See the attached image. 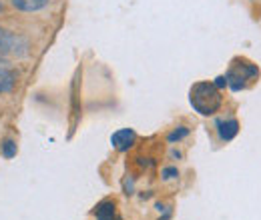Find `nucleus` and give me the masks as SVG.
<instances>
[{"label": "nucleus", "mask_w": 261, "mask_h": 220, "mask_svg": "<svg viewBox=\"0 0 261 220\" xmlns=\"http://www.w3.org/2000/svg\"><path fill=\"white\" fill-rule=\"evenodd\" d=\"M213 84H215V86H217V88H219V90H221V88H223V86H227V78H225V76H217V78H215V82H213Z\"/></svg>", "instance_id": "f8f14e48"}, {"label": "nucleus", "mask_w": 261, "mask_h": 220, "mask_svg": "<svg viewBox=\"0 0 261 220\" xmlns=\"http://www.w3.org/2000/svg\"><path fill=\"white\" fill-rule=\"evenodd\" d=\"M0 152H2V156L6 158V160H10V158L16 156L18 146H16V142H14L12 138H6V140H2V144H0Z\"/></svg>", "instance_id": "1a4fd4ad"}, {"label": "nucleus", "mask_w": 261, "mask_h": 220, "mask_svg": "<svg viewBox=\"0 0 261 220\" xmlns=\"http://www.w3.org/2000/svg\"><path fill=\"white\" fill-rule=\"evenodd\" d=\"M259 76V68L255 66L253 62H247V60H233L231 64V68H229V72L225 74V78H227V86L231 90H235V92H239V90H243L245 86H247V82H251V80H255Z\"/></svg>", "instance_id": "7ed1b4c3"}, {"label": "nucleus", "mask_w": 261, "mask_h": 220, "mask_svg": "<svg viewBox=\"0 0 261 220\" xmlns=\"http://www.w3.org/2000/svg\"><path fill=\"white\" fill-rule=\"evenodd\" d=\"M0 12H4V4H2V0H0Z\"/></svg>", "instance_id": "ddd939ff"}, {"label": "nucleus", "mask_w": 261, "mask_h": 220, "mask_svg": "<svg viewBox=\"0 0 261 220\" xmlns=\"http://www.w3.org/2000/svg\"><path fill=\"white\" fill-rule=\"evenodd\" d=\"M189 102L193 106L197 114L201 116H213L215 112H219V108L223 106V96L221 90L209 82V80H201L195 82L189 90Z\"/></svg>", "instance_id": "f257e3e1"}, {"label": "nucleus", "mask_w": 261, "mask_h": 220, "mask_svg": "<svg viewBox=\"0 0 261 220\" xmlns=\"http://www.w3.org/2000/svg\"><path fill=\"white\" fill-rule=\"evenodd\" d=\"M135 142H137V132L133 128H121V130L113 132V136H111V144L119 152L130 150L135 146Z\"/></svg>", "instance_id": "20e7f679"}, {"label": "nucleus", "mask_w": 261, "mask_h": 220, "mask_svg": "<svg viewBox=\"0 0 261 220\" xmlns=\"http://www.w3.org/2000/svg\"><path fill=\"white\" fill-rule=\"evenodd\" d=\"M97 220H117V206L113 200H102L95 208Z\"/></svg>", "instance_id": "6e6552de"}, {"label": "nucleus", "mask_w": 261, "mask_h": 220, "mask_svg": "<svg viewBox=\"0 0 261 220\" xmlns=\"http://www.w3.org/2000/svg\"><path fill=\"white\" fill-rule=\"evenodd\" d=\"M217 132H219V138L223 142H229L237 136L239 132V122L235 118H225V120H219L217 122Z\"/></svg>", "instance_id": "423d86ee"}, {"label": "nucleus", "mask_w": 261, "mask_h": 220, "mask_svg": "<svg viewBox=\"0 0 261 220\" xmlns=\"http://www.w3.org/2000/svg\"><path fill=\"white\" fill-rule=\"evenodd\" d=\"M161 176H163V180H173L179 176V170H177V166H167V168H163Z\"/></svg>", "instance_id": "9b49d317"}, {"label": "nucleus", "mask_w": 261, "mask_h": 220, "mask_svg": "<svg viewBox=\"0 0 261 220\" xmlns=\"http://www.w3.org/2000/svg\"><path fill=\"white\" fill-rule=\"evenodd\" d=\"M189 134V128L187 126H177L169 136H167V140L171 142V144H175V142H179V140H183L185 136Z\"/></svg>", "instance_id": "9d476101"}, {"label": "nucleus", "mask_w": 261, "mask_h": 220, "mask_svg": "<svg viewBox=\"0 0 261 220\" xmlns=\"http://www.w3.org/2000/svg\"><path fill=\"white\" fill-rule=\"evenodd\" d=\"M16 82H18V72L6 60H0V95L12 92Z\"/></svg>", "instance_id": "39448f33"}, {"label": "nucleus", "mask_w": 261, "mask_h": 220, "mask_svg": "<svg viewBox=\"0 0 261 220\" xmlns=\"http://www.w3.org/2000/svg\"><path fill=\"white\" fill-rule=\"evenodd\" d=\"M10 4L20 12H38L50 4V0H10Z\"/></svg>", "instance_id": "0eeeda50"}, {"label": "nucleus", "mask_w": 261, "mask_h": 220, "mask_svg": "<svg viewBox=\"0 0 261 220\" xmlns=\"http://www.w3.org/2000/svg\"><path fill=\"white\" fill-rule=\"evenodd\" d=\"M29 52H31V42L27 36L0 26V60L24 58L29 56Z\"/></svg>", "instance_id": "f03ea898"}]
</instances>
